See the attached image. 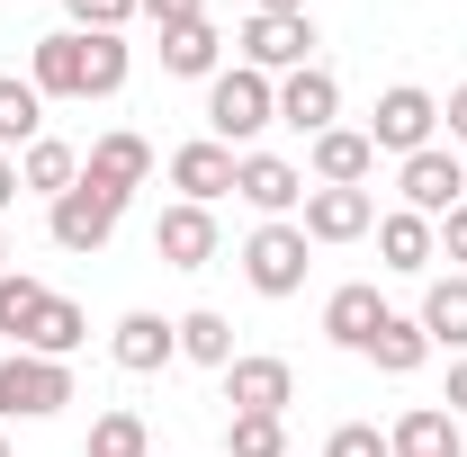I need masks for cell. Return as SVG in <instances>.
<instances>
[{
	"label": "cell",
	"instance_id": "6da1fadb",
	"mask_svg": "<svg viewBox=\"0 0 467 457\" xmlns=\"http://www.w3.org/2000/svg\"><path fill=\"white\" fill-rule=\"evenodd\" d=\"M126 36H81V27H63V36H36V55H27V81L46 90V99H117L126 90Z\"/></svg>",
	"mask_w": 467,
	"mask_h": 457
},
{
	"label": "cell",
	"instance_id": "7a4b0ae2",
	"mask_svg": "<svg viewBox=\"0 0 467 457\" xmlns=\"http://www.w3.org/2000/svg\"><path fill=\"white\" fill-rule=\"evenodd\" d=\"M261 126H279V81L252 72V63L216 72V81H207V135H216V144H252Z\"/></svg>",
	"mask_w": 467,
	"mask_h": 457
},
{
	"label": "cell",
	"instance_id": "3957f363",
	"mask_svg": "<svg viewBox=\"0 0 467 457\" xmlns=\"http://www.w3.org/2000/svg\"><path fill=\"white\" fill-rule=\"evenodd\" d=\"M63 403H72V368L63 359H36V350L0 359V421H46Z\"/></svg>",
	"mask_w": 467,
	"mask_h": 457
},
{
	"label": "cell",
	"instance_id": "277c9868",
	"mask_svg": "<svg viewBox=\"0 0 467 457\" xmlns=\"http://www.w3.org/2000/svg\"><path fill=\"white\" fill-rule=\"evenodd\" d=\"M359 135H368L378 153H396V162H405V153H422V144L441 135V99H431V90H413V81H396V90H378V108H368Z\"/></svg>",
	"mask_w": 467,
	"mask_h": 457
},
{
	"label": "cell",
	"instance_id": "5b68a950",
	"mask_svg": "<svg viewBox=\"0 0 467 457\" xmlns=\"http://www.w3.org/2000/svg\"><path fill=\"white\" fill-rule=\"evenodd\" d=\"M396 198H405L413 216H450V207H467V162L450 153V144H422V153H405V171H396Z\"/></svg>",
	"mask_w": 467,
	"mask_h": 457
},
{
	"label": "cell",
	"instance_id": "8992f818",
	"mask_svg": "<svg viewBox=\"0 0 467 457\" xmlns=\"http://www.w3.org/2000/svg\"><path fill=\"white\" fill-rule=\"evenodd\" d=\"M306 251H315V242H306V225H261L252 233V242H243V279L261 287V296H296V287H306V269H315V260H306Z\"/></svg>",
	"mask_w": 467,
	"mask_h": 457
},
{
	"label": "cell",
	"instance_id": "52a82bcc",
	"mask_svg": "<svg viewBox=\"0 0 467 457\" xmlns=\"http://www.w3.org/2000/svg\"><path fill=\"white\" fill-rule=\"evenodd\" d=\"M234 198H243L261 225H288L296 207H306V171L279 162V153H234Z\"/></svg>",
	"mask_w": 467,
	"mask_h": 457
},
{
	"label": "cell",
	"instance_id": "ba28073f",
	"mask_svg": "<svg viewBox=\"0 0 467 457\" xmlns=\"http://www.w3.org/2000/svg\"><path fill=\"white\" fill-rule=\"evenodd\" d=\"M117 216H126V198L99 188V179H81V188H63L55 207H46V233H55L63 251H99V242L117 233Z\"/></svg>",
	"mask_w": 467,
	"mask_h": 457
},
{
	"label": "cell",
	"instance_id": "9c48e42d",
	"mask_svg": "<svg viewBox=\"0 0 467 457\" xmlns=\"http://www.w3.org/2000/svg\"><path fill=\"white\" fill-rule=\"evenodd\" d=\"M234 46H243V63H252V72L288 81V72H306V63H315V18H261V9H252Z\"/></svg>",
	"mask_w": 467,
	"mask_h": 457
},
{
	"label": "cell",
	"instance_id": "30bf717a",
	"mask_svg": "<svg viewBox=\"0 0 467 457\" xmlns=\"http://www.w3.org/2000/svg\"><path fill=\"white\" fill-rule=\"evenodd\" d=\"M296 225H306V242H359V233H378V198L368 188H306Z\"/></svg>",
	"mask_w": 467,
	"mask_h": 457
},
{
	"label": "cell",
	"instance_id": "8fae6325",
	"mask_svg": "<svg viewBox=\"0 0 467 457\" xmlns=\"http://www.w3.org/2000/svg\"><path fill=\"white\" fill-rule=\"evenodd\" d=\"M225 403H234V412H279V421H288L296 368H288V359H270V350H252V359H234V368H225Z\"/></svg>",
	"mask_w": 467,
	"mask_h": 457
},
{
	"label": "cell",
	"instance_id": "7c38bea8",
	"mask_svg": "<svg viewBox=\"0 0 467 457\" xmlns=\"http://www.w3.org/2000/svg\"><path fill=\"white\" fill-rule=\"evenodd\" d=\"M153 260H171V269H207L216 260V207H162L153 216Z\"/></svg>",
	"mask_w": 467,
	"mask_h": 457
},
{
	"label": "cell",
	"instance_id": "4fadbf2b",
	"mask_svg": "<svg viewBox=\"0 0 467 457\" xmlns=\"http://www.w3.org/2000/svg\"><path fill=\"white\" fill-rule=\"evenodd\" d=\"M342 117V81L324 72V63H306V72H288L279 81V126H296V135H324Z\"/></svg>",
	"mask_w": 467,
	"mask_h": 457
},
{
	"label": "cell",
	"instance_id": "5bb4252c",
	"mask_svg": "<svg viewBox=\"0 0 467 457\" xmlns=\"http://www.w3.org/2000/svg\"><path fill=\"white\" fill-rule=\"evenodd\" d=\"M81 179H99V188H117V198H135V188L153 179V144L117 126V135H99V144L81 153Z\"/></svg>",
	"mask_w": 467,
	"mask_h": 457
},
{
	"label": "cell",
	"instance_id": "9a60e30c",
	"mask_svg": "<svg viewBox=\"0 0 467 457\" xmlns=\"http://www.w3.org/2000/svg\"><path fill=\"white\" fill-rule=\"evenodd\" d=\"M431 260H441V233H431V216H413V207L378 216V269H396V279H422Z\"/></svg>",
	"mask_w": 467,
	"mask_h": 457
},
{
	"label": "cell",
	"instance_id": "2e32d148",
	"mask_svg": "<svg viewBox=\"0 0 467 457\" xmlns=\"http://www.w3.org/2000/svg\"><path fill=\"white\" fill-rule=\"evenodd\" d=\"M109 359L126 368V377H153V368L180 359V323H162V314H126V323L109 332Z\"/></svg>",
	"mask_w": 467,
	"mask_h": 457
},
{
	"label": "cell",
	"instance_id": "e0dca14e",
	"mask_svg": "<svg viewBox=\"0 0 467 457\" xmlns=\"http://www.w3.org/2000/svg\"><path fill=\"white\" fill-rule=\"evenodd\" d=\"M171 188L189 198V207H216V198L234 188V144H216V135L180 144V153H171Z\"/></svg>",
	"mask_w": 467,
	"mask_h": 457
},
{
	"label": "cell",
	"instance_id": "ac0fdd59",
	"mask_svg": "<svg viewBox=\"0 0 467 457\" xmlns=\"http://www.w3.org/2000/svg\"><path fill=\"white\" fill-rule=\"evenodd\" d=\"M368 171H378V144L359 126H324L315 135V188H368Z\"/></svg>",
	"mask_w": 467,
	"mask_h": 457
},
{
	"label": "cell",
	"instance_id": "d6986e66",
	"mask_svg": "<svg viewBox=\"0 0 467 457\" xmlns=\"http://www.w3.org/2000/svg\"><path fill=\"white\" fill-rule=\"evenodd\" d=\"M378 323H387V296H378V287H333V296H324V332H333V341L342 350H359V359H368V341H378Z\"/></svg>",
	"mask_w": 467,
	"mask_h": 457
},
{
	"label": "cell",
	"instance_id": "ffe728a7",
	"mask_svg": "<svg viewBox=\"0 0 467 457\" xmlns=\"http://www.w3.org/2000/svg\"><path fill=\"white\" fill-rule=\"evenodd\" d=\"M387 449L396 457H459L467 440H459V412H450V403H413L405 421L387 431Z\"/></svg>",
	"mask_w": 467,
	"mask_h": 457
},
{
	"label": "cell",
	"instance_id": "44dd1931",
	"mask_svg": "<svg viewBox=\"0 0 467 457\" xmlns=\"http://www.w3.org/2000/svg\"><path fill=\"white\" fill-rule=\"evenodd\" d=\"M162 72H180V81H216V72H225V36H216L207 18L162 27Z\"/></svg>",
	"mask_w": 467,
	"mask_h": 457
},
{
	"label": "cell",
	"instance_id": "7402d4cb",
	"mask_svg": "<svg viewBox=\"0 0 467 457\" xmlns=\"http://www.w3.org/2000/svg\"><path fill=\"white\" fill-rule=\"evenodd\" d=\"M18 188H36V198L55 207L63 188H81V153H72L63 135H36V144L18 153Z\"/></svg>",
	"mask_w": 467,
	"mask_h": 457
},
{
	"label": "cell",
	"instance_id": "603a6c76",
	"mask_svg": "<svg viewBox=\"0 0 467 457\" xmlns=\"http://www.w3.org/2000/svg\"><path fill=\"white\" fill-rule=\"evenodd\" d=\"M413 323L431 332V350H467V269L422 287V314H413Z\"/></svg>",
	"mask_w": 467,
	"mask_h": 457
},
{
	"label": "cell",
	"instance_id": "cb8c5ba5",
	"mask_svg": "<svg viewBox=\"0 0 467 457\" xmlns=\"http://www.w3.org/2000/svg\"><path fill=\"white\" fill-rule=\"evenodd\" d=\"M81 341H90V314H81L72 296H46V305H36V323H27V341H18V350H36V359H72Z\"/></svg>",
	"mask_w": 467,
	"mask_h": 457
},
{
	"label": "cell",
	"instance_id": "d4e9b609",
	"mask_svg": "<svg viewBox=\"0 0 467 457\" xmlns=\"http://www.w3.org/2000/svg\"><path fill=\"white\" fill-rule=\"evenodd\" d=\"M36 126H46V90L18 81V72H0V153H27Z\"/></svg>",
	"mask_w": 467,
	"mask_h": 457
},
{
	"label": "cell",
	"instance_id": "484cf974",
	"mask_svg": "<svg viewBox=\"0 0 467 457\" xmlns=\"http://www.w3.org/2000/svg\"><path fill=\"white\" fill-rule=\"evenodd\" d=\"M180 359H198V368H216V377L234 368V323L216 314V305H198V314H180Z\"/></svg>",
	"mask_w": 467,
	"mask_h": 457
},
{
	"label": "cell",
	"instance_id": "4316f807",
	"mask_svg": "<svg viewBox=\"0 0 467 457\" xmlns=\"http://www.w3.org/2000/svg\"><path fill=\"white\" fill-rule=\"evenodd\" d=\"M368 359H378L387 377H413V368L431 359V332H422L413 314H387V323H378V341H368Z\"/></svg>",
	"mask_w": 467,
	"mask_h": 457
},
{
	"label": "cell",
	"instance_id": "83f0119b",
	"mask_svg": "<svg viewBox=\"0 0 467 457\" xmlns=\"http://www.w3.org/2000/svg\"><path fill=\"white\" fill-rule=\"evenodd\" d=\"M81 457H153V431H144V412L109 403V412L90 421V449H81Z\"/></svg>",
	"mask_w": 467,
	"mask_h": 457
},
{
	"label": "cell",
	"instance_id": "f1b7e54d",
	"mask_svg": "<svg viewBox=\"0 0 467 457\" xmlns=\"http://www.w3.org/2000/svg\"><path fill=\"white\" fill-rule=\"evenodd\" d=\"M55 287L46 279H27V269H0V332L9 341H27V323H36V305H46Z\"/></svg>",
	"mask_w": 467,
	"mask_h": 457
},
{
	"label": "cell",
	"instance_id": "f546056e",
	"mask_svg": "<svg viewBox=\"0 0 467 457\" xmlns=\"http://www.w3.org/2000/svg\"><path fill=\"white\" fill-rule=\"evenodd\" d=\"M225 449L234 457H288V421H279V412H234Z\"/></svg>",
	"mask_w": 467,
	"mask_h": 457
},
{
	"label": "cell",
	"instance_id": "4dcf8cb0",
	"mask_svg": "<svg viewBox=\"0 0 467 457\" xmlns=\"http://www.w3.org/2000/svg\"><path fill=\"white\" fill-rule=\"evenodd\" d=\"M63 9H72L81 36H126V18H135L144 0H63Z\"/></svg>",
	"mask_w": 467,
	"mask_h": 457
},
{
	"label": "cell",
	"instance_id": "1f68e13d",
	"mask_svg": "<svg viewBox=\"0 0 467 457\" xmlns=\"http://www.w3.org/2000/svg\"><path fill=\"white\" fill-rule=\"evenodd\" d=\"M324 457H396V449H387V431H378V421H342V431L324 440Z\"/></svg>",
	"mask_w": 467,
	"mask_h": 457
},
{
	"label": "cell",
	"instance_id": "d6a6232c",
	"mask_svg": "<svg viewBox=\"0 0 467 457\" xmlns=\"http://www.w3.org/2000/svg\"><path fill=\"white\" fill-rule=\"evenodd\" d=\"M144 18L153 27H189V18H207V0H144Z\"/></svg>",
	"mask_w": 467,
	"mask_h": 457
},
{
	"label": "cell",
	"instance_id": "836d02e7",
	"mask_svg": "<svg viewBox=\"0 0 467 457\" xmlns=\"http://www.w3.org/2000/svg\"><path fill=\"white\" fill-rule=\"evenodd\" d=\"M431 233H441V251H450V260H459V269H467V207H450V216H441V225H431Z\"/></svg>",
	"mask_w": 467,
	"mask_h": 457
},
{
	"label": "cell",
	"instance_id": "e575fe53",
	"mask_svg": "<svg viewBox=\"0 0 467 457\" xmlns=\"http://www.w3.org/2000/svg\"><path fill=\"white\" fill-rule=\"evenodd\" d=\"M441 117H450V135H459V144H467V81H459V90H450V108H441Z\"/></svg>",
	"mask_w": 467,
	"mask_h": 457
},
{
	"label": "cell",
	"instance_id": "d590c367",
	"mask_svg": "<svg viewBox=\"0 0 467 457\" xmlns=\"http://www.w3.org/2000/svg\"><path fill=\"white\" fill-rule=\"evenodd\" d=\"M441 403H450V412H459V421H467V359H459V368H450V395H441Z\"/></svg>",
	"mask_w": 467,
	"mask_h": 457
},
{
	"label": "cell",
	"instance_id": "8d00e7d4",
	"mask_svg": "<svg viewBox=\"0 0 467 457\" xmlns=\"http://www.w3.org/2000/svg\"><path fill=\"white\" fill-rule=\"evenodd\" d=\"M18 198V153H0V207Z\"/></svg>",
	"mask_w": 467,
	"mask_h": 457
},
{
	"label": "cell",
	"instance_id": "74e56055",
	"mask_svg": "<svg viewBox=\"0 0 467 457\" xmlns=\"http://www.w3.org/2000/svg\"><path fill=\"white\" fill-rule=\"evenodd\" d=\"M261 18H306V0H261Z\"/></svg>",
	"mask_w": 467,
	"mask_h": 457
},
{
	"label": "cell",
	"instance_id": "f35d334b",
	"mask_svg": "<svg viewBox=\"0 0 467 457\" xmlns=\"http://www.w3.org/2000/svg\"><path fill=\"white\" fill-rule=\"evenodd\" d=\"M0 269H9V233H0Z\"/></svg>",
	"mask_w": 467,
	"mask_h": 457
},
{
	"label": "cell",
	"instance_id": "ab89813d",
	"mask_svg": "<svg viewBox=\"0 0 467 457\" xmlns=\"http://www.w3.org/2000/svg\"><path fill=\"white\" fill-rule=\"evenodd\" d=\"M0 457H9V421H0Z\"/></svg>",
	"mask_w": 467,
	"mask_h": 457
}]
</instances>
